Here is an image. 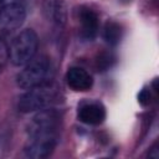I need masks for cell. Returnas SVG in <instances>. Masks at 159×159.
I'll list each match as a JSON object with an SVG mask.
<instances>
[{"label": "cell", "mask_w": 159, "mask_h": 159, "mask_svg": "<svg viewBox=\"0 0 159 159\" xmlns=\"http://www.w3.org/2000/svg\"><path fill=\"white\" fill-rule=\"evenodd\" d=\"M60 98V89L53 81L26 89V92L19 98L17 108L22 113L37 112L45 108H50Z\"/></svg>", "instance_id": "6da1fadb"}, {"label": "cell", "mask_w": 159, "mask_h": 159, "mask_svg": "<svg viewBox=\"0 0 159 159\" xmlns=\"http://www.w3.org/2000/svg\"><path fill=\"white\" fill-rule=\"evenodd\" d=\"M53 78V67L48 57H34L19 72L16 83L21 89H30L32 87L51 82Z\"/></svg>", "instance_id": "7a4b0ae2"}, {"label": "cell", "mask_w": 159, "mask_h": 159, "mask_svg": "<svg viewBox=\"0 0 159 159\" xmlns=\"http://www.w3.org/2000/svg\"><path fill=\"white\" fill-rule=\"evenodd\" d=\"M37 47V34L32 29H25L12 39L9 46V60L14 66H25L35 57Z\"/></svg>", "instance_id": "3957f363"}, {"label": "cell", "mask_w": 159, "mask_h": 159, "mask_svg": "<svg viewBox=\"0 0 159 159\" xmlns=\"http://www.w3.org/2000/svg\"><path fill=\"white\" fill-rule=\"evenodd\" d=\"M27 137V142L24 147V154L27 158H47L57 145V134H34Z\"/></svg>", "instance_id": "277c9868"}, {"label": "cell", "mask_w": 159, "mask_h": 159, "mask_svg": "<svg viewBox=\"0 0 159 159\" xmlns=\"http://www.w3.org/2000/svg\"><path fill=\"white\" fill-rule=\"evenodd\" d=\"M60 116L56 111L45 108L37 111L27 125V135L34 134H57Z\"/></svg>", "instance_id": "5b68a950"}, {"label": "cell", "mask_w": 159, "mask_h": 159, "mask_svg": "<svg viewBox=\"0 0 159 159\" xmlns=\"http://www.w3.org/2000/svg\"><path fill=\"white\" fill-rule=\"evenodd\" d=\"M26 19V10L20 2H9L0 7V30L12 32L21 27Z\"/></svg>", "instance_id": "8992f818"}, {"label": "cell", "mask_w": 159, "mask_h": 159, "mask_svg": "<svg viewBox=\"0 0 159 159\" xmlns=\"http://www.w3.org/2000/svg\"><path fill=\"white\" fill-rule=\"evenodd\" d=\"M78 31L83 40L92 41L99 30V16L89 6H81L77 11Z\"/></svg>", "instance_id": "52a82bcc"}, {"label": "cell", "mask_w": 159, "mask_h": 159, "mask_svg": "<svg viewBox=\"0 0 159 159\" xmlns=\"http://www.w3.org/2000/svg\"><path fill=\"white\" fill-rule=\"evenodd\" d=\"M66 83L75 92H86L92 88L93 78L84 68L73 66L66 72Z\"/></svg>", "instance_id": "ba28073f"}, {"label": "cell", "mask_w": 159, "mask_h": 159, "mask_svg": "<svg viewBox=\"0 0 159 159\" xmlns=\"http://www.w3.org/2000/svg\"><path fill=\"white\" fill-rule=\"evenodd\" d=\"M77 117L82 123L98 125L106 119V108L99 102H87L80 106Z\"/></svg>", "instance_id": "9c48e42d"}, {"label": "cell", "mask_w": 159, "mask_h": 159, "mask_svg": "<svg viewBox=\"0 0 159 159\" xmlns=\"http://www.w3.org/2000/svg\"><path fill=\"white\" fill-rule=\"evenodd\" d=\"M122 27L119 24L114 22V21H108L104 25L103 29V39L106 40V42L111 46H116L119 43L120 39H122Z\"/></svg>", "instance_id": "30bf717a"}, {"label": "cell", "mask_w": 159, "mask_h": 159, "mask_svg": "<svg viewBox=\"0 0 159 159\" xmlns=\"http://www.w3.org/2000/svg\"><path fill=\"white\" fill-rule=\"evenodd\" d=\"M112 61H113V57H112L111 53H108V52H102V53H99L98 57H97V60H96L98 71H104V70H107L108 67H111Z\"/></svg>", "instance_id": "8fae6325"}, {"label": "cell", "mask_w": 159, "mask_h": 159, "mask_svg": "<svg viewBox=\"0 0 159 159\" xmlns=\"http://www.w3.org/2000/svg\"><path fill=\"white\" fill-rule=\"evenodd\" d=\"M9 60V46L0 37V67H2Z\"/></svg>", "instance_id": "7c38bea8"}, {"label": "cell", "mask_w": 159, "mask_h": 159, "mask_svg": "<svg viewBox=\"0 0 159 159\" xmlns=\"http://www.w3.org/2000/svg\"><path fill=\"white\" fill-rule=\"evenodd\" d=\"M138 101H139L143 106L149 104V102H150V91H149L148 88H144V89L139 93V96H138Z\"/></svg>", "instance_id": "4fadbf2b"}, {"label": "cell", "mask_w": 159, "mask_h": 159, "mask_svg": "<svg viewBox=\"0 0 159 159\" xmlns=\"http://www.w3.org/2000/svg\"><path fill=\"white\" fill-rule=\"evenodd\" d=\"M148 157H149V158H154V159H157V158L159 157V152H158V143H154V144L152 145L150 150L148 152Z\"/></svg>", "instance_id": "5bb4252c"}, {"label": "cell", "mask_w": 159, "mask_h": 159, "mask_svg": "<svg viewBox=\"0 0 159 159\" xmlns=\"http://www.w3.org/2000/svg\"><path fill=\"white\" fill-rule=\"evenodd\" d=\"M2 2H4V0H0V5H1V4H2Z\"/></svg>", "instance_id": "9a60e30c"}]
</instances>
